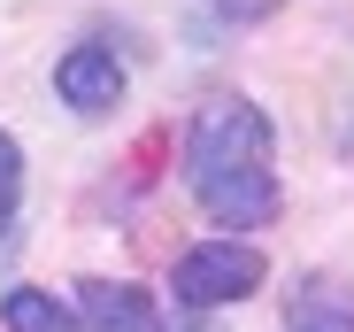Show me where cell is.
<instances>
[{
    "label": "cell",
    "mask_w": 354,
    "mask_h": 332,
    "mask_svg": "<svg viewBox=\"0 0 354 332\" xmlns=\"http://www.w3.org/2000/svg\"><path fill=\"white\" fill-rule=\"evenodd\" d=\"M270 147H277V132H270V116L254 101L223 93V101L193 108V124H185V186L223 232H254V225L277 216Z\"/></svg>",
    "instance_id": "cell-1"
},
{
    "label": "cell",
    "mask_w": 354,
    "mask_h": 332,
    "mask_svg": "<svg viewBox=\"0 0 354 332\" xmlns=\"http://www.w3.org/2000/svg\"><path fill=\"white\" fill-rule=\"evenodd\" d=\"M262 279H270V263L247 240H201L177 255V302L185 309H231V302L262 294Z\"/></svg>",
    "instance_id": "cell-2"
},
{
    "label": "cell",
    "mask_w": 354,
    "mask_h": 332,
    "mask_svg": "<svg viewBox=\"0 0 354 332\" xmlns=\"http://www.w3.org/2000/svg\"><path fill=\"white\" fill-rule=\"evenodd\" d=\"M54 93H62V108H77V116H108V108L124 101V62H115L108 46H70L62 62H54Z\"/></svg>",
    "instance_id": "cell-3"
},
{
    "label": "cell",
    "mask_w": 354,
    "mask_h": 332,
    "mask_svg": "<svg viewBox=\"0 0 354 332\" xmlns=\"http://www.w3.org/2000/svg\"><path fill=\"white\" fill-rule=\"evenodd\" d=\"M77 324L85 332H162V309L131 279H77Z\"/></svg>",
    "instance_id": "cell-4"
},
{
    "label": "cell",
    "mask_w": 354,
    "mask_h": 332,
    "mask_svg": "<svg viewBox=\"0 0 354 332\" xmlns=\"http://www.w3.org/2000/svg\"><path fill=\"white\" fill-rule=\"evenodd\" d=\"M0 317H8V332H85L70 302H54L46 286H8L0 294Z\"/></svg>",
    "instance_id": "cell-5"
},
{
    "label": "cell",
    "mask_w": 354,
    "mask_h": 332,
    "mask_svg": "<svg viewBox=\"0 0 354 332\" xmlns=\"http://www.w3.org/2000/svg\"><path fill=\"white\" fill-rule=\"evenodd\" d=\"M285 324L292 332H354V302L339 286H301L292 309H285Z\"/></svg>",
    "instance_id": "cell-6"
},
{
    "label": "cell",
    "mask_w": 354,
    "mask_h": 332,
    "mask_svg": "<svg viewBox=\"0 0 354 332\" xmlns=\"http://www.w3.org/2000/svg\"><path fill=\"white\" fill-rule=\"evenodd\" d=\"M16 201H24V147L0 132V232L16 225Z\"/></svg>",
    "instance_id": "cell-7"
},
{
    "label": "cell",
    "mask_w": 354,
    "mask_h": 332,
    "mask_svg": "<svg viewBox=\"0 0 354 332\" xmlns=\"http://www.w3.org/2000/svg\"><path fill=\"white\" fill-rule=\"evenodd\" d=\"M216 8H223L231 24H262V16H277V0H216Z\"/></svg>",
    "instance_id": "cell-8"
},
{
    "label": "cell",
    "mask_w": 354,
    "mask_h": 332,
    "mask_svg": "<svg viewBox=\"0 0 354 332\" xmlns=\"http://www.w3.org/2000/svg\"><path fill=\"white\" fill-rule=\"evenodd\" d=\"M346 155H354V124H346Z\"/></svg>",
    "instance_id": "cell-9"
}]
</instances>
